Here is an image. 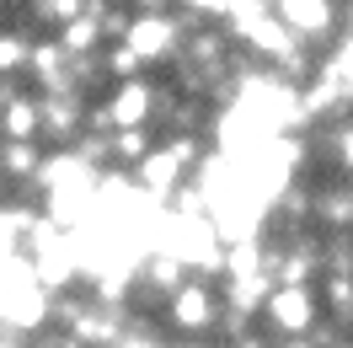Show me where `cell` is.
Listing matches in <instances>:
<instances>
[{
    "mask_svg": "<svg viewBox=\"0 0 353 348\" xmlns=\"http://www.w3.org/2000/svg\"><path fill=\"white\" fill-rule=\"evenodd\" d=\"M54 300L38 268L27 252H6V284H0V316H6V332H22L27 343H43L54 332Z\"/></svg>",
    "mask_w": 353,
    "mask_h": 348,
    "instance_id": "obj_1",
    "label": "cell"
},
{
    "mask_svg": "<svg viewBox=\"0 0 353 348\" xmlns=\"http://www.w3.org/2000/svg\"><path fill=\"white\" fill-rule=\"evenodd\" d=\"M225 289L220 279H193L188 289H176L172 300H166V327H172L182 343H214L220 338V327H225Z\"/></svg>",
    "mask_w": 353,
    "mask_h": 348,
    "instance_id": "obj_2",
    "label": "cell"
},
{
    "mask_svg": "<svg viewBox=\"0 0 353 348\" xmlns=\"http://www.w3.org/2000/svg\"><path fill=\"white\" fill-rule=\"evenodd\" d=\"M321 322H327V311H321L316 284H273L263 305V327L273 338H310Z\"/></svg>",
    "mask_w": 353,
    "mask_h": 348,
    "instance_id": "obj_3",
    "label": "cell"
},
{
    "mask_svg": "<svg viewBox=\"0 0 353 348\" xmlns=\"http://www.w3.org/2000/svg\"><path fill=\"white\" fill-rule=\"evenodd\" d=\"M0 145H43V97L27 81H0Z\"/></svg>",
    "mask_w": 353,
    "mask_h": 348,
    "instance_id": "obj_4",
    "label": "cell"
},
{
    "mask_svg": "<svg viewBox=\"0 0 353 348\" xmlns=\"http://www.w3.org/2000/svg\"><path fill=\"white\" fill-rule=\"evenodd\" d=\"M193 279H199V273H193L182 258H172V252H150V258L139 262V284H150L161 300H172L176 289H188Z\"/></svg>",
    "mask_w": 353,
    "mask_h": 348,
    "instance_id": "obj_5",
    "label": "cell"
},
{
    "mask_svg": "<svg viewBox=\"0 0 353 348\" xmlns=\"http://www.w3.org/2000/svg\"><path fill=\"white\" fill-rule=\"evenodd\" d=\"M102 65H108L112 86H123V81H145V75H150V65H145L129 44H108V48H102Z\"/></svg>",
    "mask_w": 353,
    "mask_h": 348,
    "instance_id": "obj_6",
    "label": "cell"
},
{
    "mask_svg": "<svg viewBox=\"0 0 353 348\" xmlns=\"http://www.w3.org/2000/svg\"><path fill=\"white\" fill-rule=\"evenodd\" d=\"M176 11H182V17H193V22H225L230 0H176Z\"/></svg>",
    "mask_w": 353,
    "mask_h": 348,
    "instance_id": "obj_7",
    "label": "cell"
},
{
    "mask_svg": "<svg viewBox=\"0 0 353 348\" xmlns=\"http://www.w3.org/2000/svg\"><path fill=\"white\" fill-rule=\"evenodd\" d=\"M118 348H176V343L161 332V327H129V338H123Z\"/></svg>",
    "mask_w": 353,
    "mask_h": 348,
    "instance_id": "obj_8",
    "label": "cell"
},
{
    "mask_svg": "<svg viewBox=\"0 0 353 348\" xmlns=\"http://www.w3.org/2000/svg\"><path fill=\"white\" fill-rule=\"evenodd\" d=\"M38 348H86V343H81V338H70V332H48Z\"/></svg>",
    "mask_w": 353,
    "mask_h": 348,
    "instance_id": "obj_9",
    "label": "cell"
},
{
    "mask_svg": "<svg viewBox=\"0 0 353 348\" xmlns=\"http://www.w3.org/2000/svg\"><path fill=\"white\" fill-rule=\"evenodd\" d=\"M0 6H6V17H22V11H38L43 0H0Z\"/></svg>",
    "mask_w": 353,
    "mask_h": 348,
    "instance_id": "obj_10",
    "label": "cell"
},
{
    "mask_svg": "<svg viewBox=\"0 0 353 348\" xmlns=\"http://www.w3.org/2000/svg\"><path fill=\"white\" fill-rule=\"evenodd\" d=\"M134 11H176V0H129Z\"/></svg>",
    "mask_w": 353,
    "mask_h": 348,
    "instance_id": "obj_11",
    "label": "cell"
},
{
    "mask_svg": "<svg viewBox=\"0 0 353 348\" xmlns=\"http://www.w3.org/2000/svg\"><path fill=\"white\" fill-rule=\"evenodd\" d=\"M343 6H353V0H343Z\"/></svg>",
    "mask_w": 353,
    "mask_h": 348,
    "instance_id": "obj_12",
    "label": "cell"
}]
</instances>
